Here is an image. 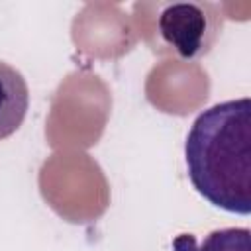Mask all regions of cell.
<instances>
[{
    "label": "cell",
    "mask_w": 251,
    "mask_h": 251,
    "mask_svg": "<svg viewBox=\"0 0 251 251\" xmlns=\"http://www.w3.org/2000/svg\"><path fill=\"white\" fill-rule=\"evenodd\" d=\"M184 159L194 190L212 206L239 216L251 212V100H226L192 122Z\"/></svg>",
    "instance_id": "6da1fadb"
},
{
    "label": "cell",
    "mask_w": 251,
    "mask_h": 251,
    "mask_svg": "<svg viewBox=\"0 0 251 251\" xmlns=\"http://www.w3.org/2000/svg\"><path fill=\"white\" fill-rule=\"evenodd\" d=\"M212 10L196 2L169 4L159 16V31L182 59H200L216 43L222 25Z\"/></svg>",
    "instance_id": "7a4b0ae2"
},
{
    "label": "cell",
    "mask_w": 251,
    "mask_h": 251,
    "mask_svg": "<svg viewBox=\"0 0 251 251\" xmlns=\"http://www.w3.org/2000/svg\"><path fill=\"white\" fill-rule=\"evenodd\" d=\"M29 108V88L24 75L0 61V139L20 129Z\"/></svg>",
    "instance_id": "3957f363"
},
{
    "label": "cell",
    "mask_w": 251,
    "mask_h": 251,
    "mask_svg": "<svg viewBox=\"0 0 251 251\" xmlns=\"http://www.w3.org/2000/svg\"><path fill=\"white\" fill-rule=\"evenodd\" d=\"M173 251H251V231L247 227L214 229L202 243H196L194 235L182 233L173 239Z\"/></svg>",
    "instance_id": "277c9868"
}]
</instances>
